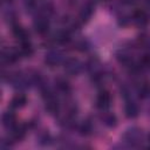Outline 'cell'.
Masks as SVG:
<instances>
[{"label": "cell", "mask_w": 150, "mask_h": 150, "mask_svg": "<svg viewBox=\"0 0 150 150\" xmlns=\"http://www.w3.org/2000/svg\"><path fill=\"white\" fill-rule=\"evenodd\" d=\"M122 139L129 146H138L142 144V142L144 139V135H143L142 129H139L137 127H131V128H128L123 132Z\"/></svg>", "instance_id": "6da1fadb"}, {"label": "cell", "mask_w": 150, "mask_h": 150, "mask_svg": "<svg viewBox=\"0 0 150 150\" xmlns=\"http://www.w3.org/2000/svg\"><path fill=\"white\" fill-rule=\"evenodd\" d=\"M45 62L47 66L49 67H56L59 64H61L62 62H64V56L63 53L60 50H50L46 54L45 56Z\"/></svg>", "instance_id": "7a4b0ae2"}, {"label": "cell", "mask_w": 150, "mask_h": 150, "mask_svg": "<svg viewBox=\"0 0 150 150\" xmlns=\"http://www.w3.org/2000/svg\"><path fill=\"white\" fill-rule=\"evenodd\" d=\"M63 64H64L66 73L69 74V75H73V76L74 75H79L83 69L82 62L80 60H77V59H67L63 62Z\"/></svg>", "instance_id": "3957f363"}, {"label": "cell", "mask_w": 150, "mask_h": 150, "mask_svg": "<svg viewBox=\"0 0 150 150\" xmlns=\"http://www.w3.org/2000/svg\"><path fill=\"white\" fill-rule=\"evenodd\" d=\"M33 27L35 29V32L38 34H46L49 29V21H48V16L46 15H42V14H39L34 22H33Z\"/></svg>", "instance_id": "277c9868"}, {"label": "cell", "mask_w": 150, "mask_h": 150, "mask_svg": "<svg viewBox=\"0 0 150 150\" xmlns=\"http://www.w3.org/2000/svg\"><path fill=\"white\" fill-rule=\"evenodd\" d=\"M111 105V95L107 90H101L96 97V107L104 111L108 110V108Z\"/></svg>", "instance_id": "5b68a950"}, {"label": "cell", "mask_w": 150, "mask_h": 150, "mask_svg": "<svg viewBox=\"0 0 150 150\" xmlns=\"http://www.w3.org/2000/svg\"><path fill=\"white\" fill-rule=\"evenodd\" d=\"M94 8H95V6H94V4L93 2H86L82 7H81V9H80V13H79V21L80 22H87L90 18H91V15H93V13H94Z\"/></svg>", "instance_id": "8992f818"}, {"label": "cell", "mask_w": 150, "mask_h": 150, "mask_svg": "<svg viewBox=\"0 0 150 150\" xmlns=\"http://www.w3.org/2000/svg\"><path fill=\"white\" fill-rule=\"evenodd\" d=\"M21 57L19 49H4L1 54V60L4 63H14Z\"/></svg>", "instance_id": "52a82bcc"}, {"label": "cell", "mask_w": 150, "mask_h": 150, "mask_svg": "<svg viewBox=\"0 0 150 150\" xmlns=\"http://www.w3.org/2000/svg\"><path fill=\"white\" fill-rule=\"evenodd\" d=\"M9 131H11L9 141L11 142H18V141H21L25 137V135H26V127L23 124H16Z\"/></svg>", "instance_id": "ba28073f"}, {"label": "cell", "mask_w": 150, "mask_h": 150, "mask_svg": "<svg viewBox=\"0 0 150 150\" xmlns=\"http://www.w3.org/2000/svg\"><path fill=\"white\" fill-rule=\"evenodd\" d=\"M131 21H132L135 25H137V26H139V27H143V26H145V25L148 23L149 16H148V14H146L144 11L137 9V11H135V12L131 14Z\"/></svg>", "instance_id": "9c48e42d"}, {"label": "cell", "mask_w": 150, "mask_h": 150, "mask_svg": "<svg viewBox=\"0 0 150 150\" xmlns=\"http://www.w3.org/2000/svg\"><path fill=\"white\" fill-rule=\"evenodd\" d=\"M13 34H14V36L20 41V43H21V42H27V41H29V34H28V32H27L23 27L19 26L18 23H13Z\"/></svg>", "instance_id": "30bf717a"}, {"label": "cell", "mask_w": 150, "mask_h": 150, "mask_svg": "<svg viewBox=\"0 0 150 150\" xmlns=\"http://www.w3.org/2000/svg\"><path fill=\"white\" fill-rule=\"evenodd\" d=\"M116 59H117V61L120 63L124 64L125 67H131L134 64L132 63V56H131V54L128 50H125V49L118 50L116 53Z\"/></svg>", "instance_id": "8fae6325"}, {"label": "cell", "mask_w": 150, "mask_h": 150, "mask_svg": "<svg viewBox=\"0 0 150 150\" xmlns=\"http://www.w3.org/2000/svg\"><path fill=\"white\" fill-rule=\"evenodd\" d=\"M2 124L6 129L11 130L13 127L16 125V116L13 111H6L2 115Z\"/></svg>", "instance_id": "7c38bea8"}, {"label": "cell", "mask_w": 150, "mask_h": 150, "mask_svg": "<svg viewBox=\"0 0 150 150\" xmlns=\"http://www.w3.org/2000/svg\"><path fill=\"white\" fill-rule=\"evenodd\" d=\"M124 111H125V116L128 118H135L138 115V107L134 101L128 100L125 103V107H124Z\"/></svg>", "instance_id": "4fadbf2b"}, {"label": "cell", "mask_w": 150, "mask_h": 150, "mask_svg": "<svg viewBox=\"0 0 150 150\" xmlns=\"http://www.w3.org/2000/svg\"><path fill=\"white\" fill-rule=\"evenodd\" d=\"M101 120H102V123L108 127V128H114L116 127L117 124V118L116 116L112 114V112H108L107 110L103 111V114L101 115Z\"/></svg>", "instance_id": "5bb4252c"}, {"label": "cell", "mask_w": 150, "mask_h": 150, "mask_svg": "<svg viewBox=\"0 0 150 150\" xmlns=\"http://www.w3.org/2000/svg\"><path fill=\"white\" fill-rule=\"evenodd\" d=\"M137 94L142 98L149 97L150 96V82L149 81H145V80L141 81L137 84Z\"/></svg>", "instance_id": "9a60e30c"}, {"label": "cell", "mask_w": 150, "mask_h": 150, "mask_svg": "<svg viewBox=\"0 0 150 150\" xmlns=\"http://www.w3.org/2000/svg\"><path fill=\"white\" fill-rule=\"evenodd\" d=\"M55 88L59 93H62V94H68L70 91V84L69 82L63 79V77H59L56 81H55Z\"/></svg>", "instance_id": "2e32d148"}, {"label": "cell", "mask_w": 150, "mask_h": 150, "mask_svg": "<svg viewBox=\"0 0 150 150\" xmlns=\"http://www.w3.org/2000/svg\"><path fill=\"white\" fill-rule=\"evenodd\" d=\"M19 52H20V55L21 57H30L33 55V46L30 43V41H27V42H21L20 43V48H19Z\"/></svg>", "instance_id": "e0dca14e"}, {"label": "cell", "mask_w": 150, "mask_h": 150, "mask_svg": "<svg viewBox=\"0 0 150 150\" xmlns=\"http://www.w3.org/2000/svg\"><path fill=\"white\" fill-rule=\"evenodd\" d=\"M26 103H27V97H26V95L19 93V94H16V95L13 96L12 102H11V105H12L13 108H22V107L26 105Z\"/></svg>", "instance_id": "ac0fdd59"}, {"label": "cell", "mask_w": 150, "mask_h": 150, "mask_svg": "<svg viewBox=\"0 0 150 150\" xmlns=\"http://www.w3.org/2000/svg\"><path fill=\"white\" fill-rule=\"evenodd\" d=\"M79 130H80V134H81V135H84V136L90 135L91 131H93V124H91V122H90V121H84V122L80 125Z\"/></svg>", "instance_id": "d6986e66"}, {"label": "cell", "mask_w": 150, "mask_h": 150, "mask_svg": "<svg viewBox=\"0 0 150 150\" xmlns=\"http://www.w3.org/2000/svg\"><path fill=\"white\" fill-rule=\"evenodd\" d=\"M88 48H89V45H88V42H87L86 40H81V41H79V42L76 43V49H77V50L86 52Z\"/></svg>", "instance_id": "ffe728a7"}, {"label": "cell", "mask_w": 150, "mask_h": 150, "mask_svg": "<svg viewBox=\"0 0 150 150\" xmlns=\"http://www.w3.org/2000/svg\"><path fill=\"white\" fill-rule=\"evenodd\" d=\"M123 4H128V5H130V4H134L136 0H121Z\"/></svg>", "instance_id": "44dd1931"}, {"label": "cell", "mask_w": 150, "mask_h": 150, "mask_svg": "<svg viewBox=\"0 0 150 150\" xmlns=\"http://www.w3.org/2000/svg\"><path fill=\"white\" fill-rule=\"evenodd\" d=\"M146 4H148V6H150V0H146Z\"/></svg>", "instance_id": "7402d4cb"}, {"label": "cell", "mask_w": 150, "mask_h": 150, "mask_svg": "<svg viewBox=\"0 0 150 150\" xmlns=\"http://www.w3.org/2000/svg\"><path fill=\"white\" fill-rule=\"evenodd\" d=\"M148 48H149V49H150V42H149V45H148Z\"/></svg>", "instance_id": "603a6c76"}]
</instances>
